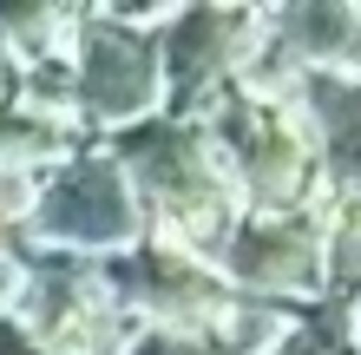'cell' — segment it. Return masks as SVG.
<instances>
[{"instance_id": "cell-14", "label": "cell", "mask_w": 361, "mask_h": 355, "mask_svg": "<svg viewBox=\"0 0 361 355\" xmlns=\"http://www.w3.org/2000/svg\"><path fill=\"white\" fill-rule=\"evenodd\" d=\"M0 250H7V231H0Z\"/></svg>"}, {"instance_id": "cell-1", "label": "cell", "mask_w": 361, "mask_h": 355, "mask_svg": "<svg viewBox=\"0 0 361 355\" xmlns=\"http://www.w3.org/2000/svg\"><path fill=\"white\" fill-rule=\"evenodd\" d=\"M105 152L118 158V172L145 211V237L184 243L204 263L217 257V243L243 217V204L230 191V172L217 164L197 119H158L152 112V119L125 125V132H105Z\"/></svg>"}, {"instance_id": "cell-13", "label": "cell", "mask_w": 361, "mask_h": 355, "mask_svg": "<svg viewBox=\"0 0 361 355\" xmlns=\"http://www.w3.org/2000/svg\"><path fill=\"white\" fill-rule=\"evenodd\" d=\"M355 355H361V289H355Z\"/></svg>"}, {"instance_id": "cell-5", "label": "cell", "mask_w": 361, "mask_h": 355, "mask_svg": "<svg viewBox=\"0 0 361 355\" xmlns=\"http://www.w3.org/2000/svg\"><path fill=\"white\" fill-rule=\"evenodd\" d=\"M158 27L164 13H73L66 73H73V132H125L158 112Z\"/></svg>"}, {"instance_id": "cell-2", "label": "cell", "mask_w": 361, "mask_h": 355, "mask_svg": "<svg viewBox=\"0 0 361 355\" xmlns=\"http://www.w3.org/2000/svg\"><path fill=\"white\" fill-rule=\"evenodd\" d=\"M217 164L230 172L243 217H276V211H309L322 198V158H315L309 119L283 92H250L230 86L210 99V112L197 119Z\"/></svg>"}, {"instance_id": "cell-8", "label": "cell", "mask_w": 361, "mask_h": 355, "mask_svg": "<svg viewBox=\"0 0 361 355\" xmlns=\"http://www.w3.org/2000/svg\"><path fill=\"white\" fill-rule=\"evenodd\" d=\"M263 33L257 7H178L158 27V119H204L230 79L250 66Z\"/></svg>"}, {"instance_id": "cell-9", "label": "cell", "mask_w": 361, "mask_h": 355, "mask_svg": "<svg viewBox=\"0 0 361 355\" xmlns=\"http://www.w3.org/2000/svg\"><path fill=\"white\" fill-rule=\"evenodd\" d=\"M79 145L73 125H53V119H33L20 106H0V164H39V158H66Z\"/></svg>"}, {"instance_id": "cell-10", "label": "cell", "mask_w": 361, "mask_h": 355, "mask_svg": "<svg viewBox=\"0 0 361 355\" xmlns=\"http://www.w3.org/2000/svg\"><path fill=\"white\" fill-rule=\"evenodd\" d=\"M125 355H204L197 336H171V329H132Z\"/></svg>"}, {"instance_id": "cell-3", "label": "cell", "mask_w": 361, "mask_h": 355, "mask_svg": "<svg viewBox=\"0 0 361 355\" xmlns=\"http://www.w3.org/2000/svg\"><path fill=\"white\" fill-rule=\"evenodd\" d=\"M145 237V211L125 184L118 158L105 145L79 138L59 164L39 172L33 211L7 243H33V250H66V257H118Z\"/></svg>"}, {"instance_id": "cell-4", "label": "cell", "mask_w": 361, "mask_h": 355, "mask_svg": "<svg viewBox=\"0 0 361 355\" xmlns=\"http://www.w3.org/2000/svg\"><path fill=\"white\" fill-rule=\"evenodd\" d=\"M7 257L20 270L7 316L39 355H125L138 323L112 303L99 257H66V250H33V243H7Z\"/></svg>"}, {"instance_id": "cell-6", "label": "cell", "mask_w": 361, "mask_h": 355, "mask_svg": "<svg viewBox=\"0 0 361 355\" xmlns=\"http://www.w3.org/2000/svg\"><path fill=\"white\" fill-rule=\"evenodd\" d=\"M99 277L138 329H171V336H210L243 303L204 257L164 237H138L118 257H99Z\"/></svg>"}, {"instance_id": "cell-7", "label": "cell", "mask_w": 361, "mask_h": 355, "mask_svg": "<svg viewBox=\"0 0 361 355\" xmlns=\"http://www.w3.org/2000/svg\"><path fill=\"white\" fill-rule=\"evenodd\" d=\"M210 270L237 289L243 303H283L302 309L322 296L329 277V224H322V198L309 211H276V217H237L230 237L217 243Z\"/></svg>"}, {"instance_id": "cell-12", "label": "cell", "mask_w": 361, "mask_h": 355, "mask_svg": "<svg viewBox=\"0 0 361 355\" xmlns=\"http://www.w3.org/2000/svg\"><path fill=\"white\" fill-rule=\"evenodd\" d=\"M13 289H20V270H13V257L0 250V316L13 309Z\"/></svg>"}, {"instance_id": "cell-11", "label": "cell", "mask_w": 361, "mask_h": 355, "mask_svg": "<svg viewBox=\"0 0 361 355\" xmlns=\"http://www.w3.org/2000/svg\"><path fill=\"white\" fill-rule=\"evenodd\" d=\"M20 73H27V59H20L7 47V33H0V106H13V99H20Z\"/></svg>"}]
</instances>
